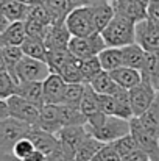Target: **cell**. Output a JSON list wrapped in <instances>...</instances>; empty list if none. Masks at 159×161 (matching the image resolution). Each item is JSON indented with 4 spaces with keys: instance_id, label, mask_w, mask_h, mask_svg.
I'll return each mask as SVG.
<instances>
[{
    "instance_id": "cell-14",
    "label": "cell",
    "mask_w": 159,
    "mask_h": 161,
    "mask_svg": "<svg viewBox=\"0 0 159 161\" xmlns=\"http://www.w3.org/2000/svg\"><path fill=\"white\" fill-rule=\"evenodd\" d=\"M27 138H30L31 142L34 144L36 150L42 152L45 157L52 155L53 152H56L61 147L59 146V139H58L56 135H52V133L39 128V127H31L28 135H27Z\"/></svg>"
},
{
    "instance_id": "cell-29",
    "label": "cell",
    "mask_w": 159,
    "mask_h": 161,
    "mask_svg": "<svg viewBox=\"0 0 159 161\" xmlns=\"http://www.w3.org/2000/svg\"><path fill=\"white\" fill-rule=\"evenodd\" d=\"M80 111L87 117L100 113V107H98V94L91 88L89 83H84V96H83V100L80 103Z\"/></svg>"
},
{
    "instance_id": "cell-54",
    "label": "cell",
    "mask_w": 159,
    "mask_h": 161,
    "mask_svg": "<svg viewBox=\"0 0 159 161\" xmlns=\"http://www.w3.org/2000/svg\"><path fill=\"white\" fill-rule=\"evenodd\" d=\"M140 2H144V3H148V2H150V0H140Z\"/></svg>"
},
{
    "instance_id": "cell-51",
    "label": "cell",
    "mask_w": 159,
    "mask_h": 161,
    "mask_svg": "<svg viewBox=\"0 0 159 161\" xmlns=\"http://www.w3.org/2000/svg\"><path fill=\"white\" fill-rule=\"evenodd\" d=\"M45 0H28V5H44Z\"/></svg>"
},
{
    "instance_id": "cell-20",
    "label": "cell",
    "mask_w": 159,
    "mask_h": 161,
    "mask_svg": "<svg viewBox=\"0 0 159 161\" xmlns=\"http://www.w3.org/2000/svg\"><path fill=\"white\" fill-rule=\"evenodd\" d=\"M30 5L19 0H0V13L9 22H25Z\"/></svg>"
},
{
    "instance_id": "cell-1",
    "label": "cell",
    "mask_w": 159,
    "mask_h": 161,
    "mask_svg": "<svg viewBox=\"0 0 159 161\" xmlns=\"http://www.w3.org/2000/svg\"><path fill=\"white\" fill-rule=\"evenodd\" d=\"M102 36H103L108 47L122 49L125 46L136 42V24L115 14L112 17V20L102 31Z\"/></svg>"
},
{
    "instance_id": "cell-32",
    "label": "cell",
    "mask_w": 159,
    "mask_h": 161,
    "mask_svg": "<svg viewBox=\"0 0 159 161\" xmlns=\"http://www.w3.org/2000/svg\"><path fill=\"white\" fill-rule=\"evenodd\" d=\"M59 114H61V120H62V125H64V127L86 125V122H87L86 116L80 111V108L59 105Z\"/></svg>"
},
{
    "instance_id": "cell-55",
    "label": "cell",
    "mask_w": 159,
    "mask_h": 161,
    "mask_svg": "<svg viewBox=\"0 0 159 161\" xmlns=\"http://www.w3.org/2000/svg\"><path fill=\"white\" fill-rule=\"evenodd\" d=\"M150 2H159V0H150ZM150 2H148V3H150Z\"/></svg>"
},
{
    "instance_id": "cell-19",
    "label": "cell",
    "mask_w": 159,
    "mask_h": 161,
    "mask_svg": "<svg viewBox=\"0 0 159 161\" xmlns=\"http://www.w3.org/2000/svg\"><path fill=\"white\" fill-rule=\"evenodd\" d=\"M16 96L38 105L42 107L45 105L44 102V85L42 81H27V83H17V91Z\"/></svg>"
},
{
    "instance_id": "cell-21",
    "label": "cell",
    "mask_w": 159,
    "mask_h": 161,
    "mask_svg": "<svg viewBox=\"0 0 159 161\" xmlns=\"http://www.w3.org/2000/svg\"><path fill=\"white\" fill-rule=\"evenodd\" d=\"M109 74H111V77L114 78V81H115L120 88H123V89H126V91L133 89L134 86H137V85L142 81V74H140L139 70L131 69V67H126V66H123V67H120V69H115L114 72H109Z\"/></svg>"
},
{
    "instance_id": "cell-17",
    "label": "cell",
    "mask_w": 159,
    "mask_h": 161,
    "mask_svg": "<svg viewBox=\"0 0 159 161\" xmlns=\"http://www.w3.org/2000/svg\"><path fill=\"white\" fill-rule=\"evenodd\" d=\"M36 127H39L52 135H58L59 130L64 127L62 120H61V114H59V105H50V103L42 105L39 122Z\"/></svg>"
},
{
    "instance_id": "cell-26",
    "label": "cell",
    "mask_w": 159,
    "mask_h": 161,
    "mask_svg": "<svg viewBox=\"0 0 159 161\" xmlns=\"http://www.w3.org/2000/svg\"><path fill=\"white\" fill-rule=\"evenodd\" d=\"M102 69L106 72H114L115 69L123 67V56H122V49L117 47H106L102 53L98 55Z\"/></svg>"
},
{
    "instance_id": "cell-46",
    "label": "cell",
    "mask_w": 159,
    "mask_h": 161,
    "mask_svg": "<svg viewBox=\"0 0 159 161\" xmlns=\"http://www.w3.org/2000/svg\"><path fill=\"white\" fill-rule=\"evenodd\" d=\"M94 3L92 0H67V5H69V9H75V8H83V6H87Z\"/></svg>"
},
{
    "instance_id": "cell-37",
    "label": "cell",
    "mask_w": 159,
    "mask_h": 161,
    "mask_svg": "<svg viewBox=\"0 0 159 161\" xmlns=\"http://www.w3.org/2000/svg\"><path fill=\"white\" fill-rule=\"evenodd\" d=\"M44 5L47 6V9L52 14L53 24L59 22V20H66V16L70 11L69 5H67V0H45Z\"/></svg>"
},
{
    "instance_id": "cell-7",
    "label": "cell",
    "mask_w": 159,
    "mask_h": 161,
    "mask_svg": "<svg viewBox=\"0 0 159 161\" xmlns=\"http://www.w3.org/2000/svg\"><path fill=\"white\" fill-rule=\"evenodd\" d=\"M66 25L67 30L70 31V35L73 38H86L91 36L95 31L94 24H92V16H91V9L89 5L83 6V8H75L70 9L69 14L66 16Z\"/></svg>"
},
{
    "instance_id": "cell-24",
    "label": "cell",
    "mask_w": 159,
    "mask_h": 161,
    "mask_svg": "<svg viewBox=\"0 0 159 161\" xmlns=\"http://www.w3.org/2000/svg\"><path fill=\"white\" fill-rule=\"evenodd\" d=\"M122 56H123V66L136 69V70H142L144 63H145V56L147 52L139 46V44H130L122 47Z\"/></svg>"
},
{
    "instance_id": "cell-11",
    "label": "cell",
    "mask_w": 159,
    "mask_h": 161,
    "mask_svg": "<svg viewBox=\"0 0 159 161\" xmlns=\"http://www.w3.org/2000/svg\"><path fill=\"white\" fill-rule=\"evenodd\" d=\"M136 44H139L147 53L159 55V25L150 19H144L136 24Z\"/></svg>"
},
{
    "instance_id": "cell-50",
    "label": "cell",
    "mask_w": 159,
    "mask_h": 161,
    "mask_svg": "<svg viewBox=\"0 0 159 161\" xmlns=\"http://www.w3.org/2000/svg\"><path fill=\"white\" fill-rule=\"evenodd\" d=\"M5 70H6V64H5L3 52H2V47H0V72H5Z\"/></svg>"
},
{
    "instance_id": "cell-33",
    "label": "cell",
    "mask_w": 159,
    "mask_h": 161,
    "mask_svg": "<svg viewBox=\"0 0 159 161\" xmlns=\"http://www.w3.org/2000/svg\"><path fill=\"white\" fill-rule=\"evenodd\" d=\"M58 75L62 77V80L67 83V85H73V83H86L84 81V77H83V72L80 69V63L78 59L75 58L73 61H70L69 64H66L59 72Z\"/></svg>"
},
{
    "instance_id": "cell-5",
    "label": "cell",
    "mask_w": 159,
    "mask_h": 161,
    "mask_svg": "<svg viewBox=\"0 0 159 161\" xmlns=\"http://www.w3.org/2000/svg\"><path fill=\"white\" fill-rule=\"evenodd\" d=\"M52 74L49 64L41 59H34L30 56H24L14 70V80L17 83L27 81H44Z\"/></svg>"
},
{
    "instance_id": "cell-3",
    "label": "cell",
    "mask_w": 159,
    "mask_h": 161,
    "mask_svg": "<svg viewBox=\"0 0 159 161\" xmlns=\"http://www.w3.org/2000/svg\"><path fill=\"white\" fill-rule=\"evenodd\" d=\"M87 131H89L91 136H94L100 142L111 144V142H114V141L130 135L131 128H130V120L120 119V117H114V116H106L105 122L100 127L87 128Z\"/></svg>"
},
{
    "instance_id": "cell-56",
    "label": "cell",
    "mask_w": 159,
    "mask_h": 161,
    "mask_svg": "<svg viewBox=\"0 0 159 161\" xmlns=\"http://www.w3.org/2000/svg\"><path fill=\"white\" fill-rule=\"evenodd\" d=\"M111 2H115V0H111Z\"/></svg>"
},
{
    "instance_id": "cell-38",
    "label": "cell",
    "mask_w": 159,
    "mask_h": 161,
    "mask_svg": "<svg viewBox=\"0 0 159 161\" xmlns=\"http://www.w3.org/2000/svg\"><path fill=\"white\" fill-rule=\"evenodd\" d=\"M111 144L114 146V149L117 150V153L122 157V160L125 157H128L130 153H133L134 150L139 149V146H137V142H136V139L133 138L131 133L126 135V136H123V138H120V139H117V141H114V142H111Z\"/></svg>"
},
{
    "instance_id": "cell-6",
    "label": "cell",
    "mask_w": 159,
    "mask_h": 161,
    "mask_svg": "<svg viewBox=\"0 0 159 161\" xmlns=\"http://www.w3.org/2000/svg\"><path fill=\"white\" fill-rule=\"evenodd\" d=\"M106 42L102 33H94L86 38H73L69 42V50L77 59H86L92 56H98L105 50Z\"/></svg>"
},
{
    "instance_id": "cell-23",
    "label": "cell",
    "mask_w": 159,
    "mask_h": 161,
    "mask_svg": "<svg viewBox=\"0 0 159 161\" xmlns=\"http://www.w3.org/2000/svg\"><path fill=\"white\" fill-rule=\"evenodd\" d=\"M91 88L97 92V94H103V96H115L122 88L114 81V78L111 77L109 72L102 70L100 74H97L91 81H89Z\"/></svg>"
},
{
    "instance_id": "cell-45",
    "label": "cell",
    "mask_w": 159,
    "mask_h": 161,
    "mask_svg": "<svg viewBox=\"0 0 159 161\" xmlns=\"http://www.w3.org/2000/svg\"><path fill=\"white\" fill-rule=\"evenodd\" d=\"M47 161H73L69 155H66L62 150H61V147L56 150V152H53L52 155H49L47 157Z\"/></svg>"
},
{
    "instance_id": "cell-44",
    "label": "cell",
    "mask_w": 159,
    "mask_h": 161,
    "mask_svg": "<svg viewBox=\"0 0 159 161\" xmlns=\"http://www.w3.org/2000/svg\"><path fill=\"white\" fill-rule=\"evenodd\" d=\"M122 161H151V160H150V157H148L144 150L137 149V150H134L133 153H130L128 157H125Z\"/></svg>"
},
{
    "instance_id": "cell-49",
    "label": "cell",
    "mask_w": 159,
    "mask_h": 161,
    "mask_svg": "<svg viewBox=\"0 0 159 161\" xmlns=\"http://www.w3.org/2000/svg\"><path fill=\"white\" fill-rule=\"evenodd\" d=\"M9 24H11V22H9V20H8V19H6V17L0 13V35H2V33H3L8 27H9Z\"/></svg>"
},
{
    "instance_id": "cell-39",
    "label": "cell",
    "mask_w": 159,
    "mask_h": 161,
    "mask_svg": "<svg viewBox=\"0 0 159 161\" xmlns=\"http://www.w3.org/2000/svg\"><path fill=\"white\" fill-rule=\"evenodd\" d=\"M49 28H50V25H47V24H42V22H38V20H33V19L25 20V31H27L28 38L44 41L47 33H49Z\"/></svg>"
},
{
    "instance_id": "cell-2",
    "label": "cell",
    "mask_w": 159,
    "mask_h": 161,
    "mask_svg": "<svg viewBox=\"0 0 159 161\" xmlns=\"http://www.w3.org/2000/svg\"><path fill=\"white\" fill-rule=\"evenodd\" d=\"M30 128H31V125H27L13 117L0 120V160L13 155L14 144L20 138L27 136Z\"/></svg>"
},
{
    "instance_id": "cell-36",
    "label": "cell",
    "mask_w": 159,
    "mask_h": 161,
    "mask_svg": "<svg viewBox=\"0 0 159 161\" xmlns=\"http://www.w3.org/2000/svg\"><path fill=\"white\" fill-rule=\"evenodd\" d=\"M16 91H17V81L13 78V75L8 70L0 72V99L8 100L9 97L16 96Z\"/></svg>"
},
{
    "instance_id": "cell-47",
    "label": "cell",
    "mask_w": 159,
    "mask_h": 161,
    "mask_svg": "<svg viewBox=\"0 0 159 161\" xmlns=\"http://www.w3.org/2000/svg\"><path fill=\"white\" fill-rule=\"evenodd\" d=\"M9 117V108H8V103L6 100L0 99V120H5Z\"/></svg>"
},
{
    "instance_id": "cell-48",
    "label": "cell",
    "mask_w": 159,
    "mask_h": 161,
    "mask_svg": "<svg viewBox=\"0 0 159 161\" xmlns=\"http://www.w3.org/2000/svg\"><path fill=\"white\" fill-rule=\"evenodd\" d=\"M24 161H47V157L42 153V152H39V150H34L30 157H27Z\"/></svg>"
},
{
    "instance_id": "cell-41",
    "label": "cell",
    "mask_w": 159,
    "mask_h": 161,
    "mask_svg": "<svg viewBox=\"0 0 159 161\" xmlns=\"http://www.w3.org/2000/svg\"><path fill=\"white\" fill-rule=\"evenodd\" d=\"M27 19H33V20L47 24V25H52L53 24V17L45 5H30ZM27 19H25V20H27Z\"/></svg>"
},
{
    "instance_id": "cell-27",
    "label": "cell",
    "mask_w": 159,
    "mask_h": 161,
    "mask_svg": "<svg viewBox=\"0 0 159 161\" xmlns=\"http://www.w3.org/2000/svg\"><path fill=\"white\" fill-rule=\"evenodd\" d=\"M22 52L25 56H30V58H34V59H41V61H45L47 63V55L49 50L45 47V42L41 41V39H34V38H25V41L22 42L20 46Z\"/></svg>"
},
{
    "instance_id": "cell-25",
    "label": "cell",
    "mask_w": 159,
    "mask_h": 161,
    "mask_svg": "<svg viewBox=\"0 0 159 161\" xmlns=\"http://www.w3.org/2000/svg\"><path fill=\"white\" fill-rule=\"evenodd\" d=\"M137 120H139V124L142 125L144 130H147L148 133H151V135L159 138V94L156 97V100H155V103L144 114L137 116Z\"/></svg>"
},
{
    "instance_id": "cell-52",
    "label": "cell",
    "mask_w": 159,
    "mask_h": 161,
    "mask_svg": "<svg viewBox=\"0 0 159 161\" xmlns=\"http://www.w3.org/2000/svg\"><path fill=\"white\" fill-rule=\"evenodd\" d=\"M0 161H19L17 158H14L13 155H9V157H5V158H2Z\"/></svg>"
},
{
    "instance_id": "cell-12",
    "label": "cell",
    "mask_w": 159,
    "mask_h": 161,
    "mask_svg": "<svg viewBox=\"0 0 159 161\" xmlns=\"http://www.w3.org/2000/svg\"><path fill=\"white\" fill-rule=\"evenodd\" d=\"M130 128H131V135L136 139L137 146L140 150H144L151 161H159V138L148 133L147 130L142 128V125L139 124L137 117L130 119Z\"/></svg>"
},
{
    "instance_id": "cell-28",
    "label": "cell",
    "mask_w": 159,
    "mask_h": 161,
    "mask_svg": "<svg viewBox=\"0 0 159 161\" xmlns=\"http://www.w3.org/2000/svg\"><path fill=\"white\" fill-rule=\"evenodd\" d=\"M103 146H105L103 142H100L98 139H95L94 136L89 135V138H87V139L80 146V149L75 152L73 161H92Z\"/></svg>"
},
{
    "instance_id": "cell-15",
    "label": "cell",
    "mask_w": 159,
    "mask_h": 161,
    "mask_svg": "<svg viewBox=\"0 0 159 161\" xmlns=\"http://www.w3.org/2000/svg\"><path fill=\"white\" fill-rule=\"evenodd\" d=\"M91 16H92V24L97 33H102L106 28V25L112 20L115 16L114 5L111 0H95L94 3L89 5Z\"/></svg>"
},
{
    "instance_id": "cell-42",
    "label": "cell",
    "mask_w": 159,
    "mask_h": 161,
    "mask_svg": "<svg viewBox=\"0 0 159 161\" xmlns=\"http://www.w3.org/2000/svg\"><path fill=\"white\" fill-rule=\"evenodd\" d=\"M92 161H122V157L117 153L112 144H105Z\"/></svg>"
},
{
    "instance_id": "cell-13",
    "label": "cell",
    "mask_w": 159,
    "mask_h": 161,
    "mask_svg": "<svg viewBox=\"0 0 159 161\" xmlns=\"http://www.w3.org/2000/svg\"><path fill=\"white\" fill-rule=\"evenodd\" d=\"M115 14L137 24L144 19H147V6L148 3H144L140 0H115L112 2Z\"/></svg>"
},
{
    "instance_id": "cell-57",
    "label": "cell",
    "mask_w": 159,
    "mask_h": 161,
    "mask_svg": "<svg viewBox=\"0 0 159 161\" xmlns=\"http://www.w3.org/2000/svg\"><path fill=\"white\" fill-rule=\"evenodd\" d=\"M158 94H159V92H158Z\"/></svg>"
},
{
    "instance_id": "cell-22",
    "label": "cell",
    "mask_w": 159,
    "mask_h": 161,
    "mask_svg": "<svg viewBox=\"0 0 159 161\" xmlns=\"http://www.w3.org/2000/svg\"><path fill=\"white\" fill-rule=\"evenodd\" d=\"M25 38H27L25 22H11L9 27L0 35V47H6V46L20 47Z\"/></svg>"
},
{
    "instance_id": "cell-16",
    "label": "cell",
    "mask_w": 159,
    "mask_h": 161,
    "mask_svg": "<svg viewBox=\"0 0 159 161\" xmlns=\"http://www.w3.org/2000/svg\"><path fill=\"white\" fill-rule=\"evenodd\" d=\"M70 39H72V35L67 30L66 22L59 20L50 25L44 42H45L47 50H56V49H69Z\"/></svg>"
},
{
    "instance_id": "cell-4",
    "label": "cell",
    "mask_w": 159,
    "mask_h": 161,
    "mask_svg": "<svg viewBox=\"0 0 159 161\" xmlns=\"http://www.w3.org/2000/svg\"><path fill=\"white\" fill-rule=\"evenodd\" d=\"M98 107L100 111L106 116H114L120 119H133V109L130 105V91L120 89L115 96H103L98 94Z\"/></svg>"
},
{
    "instance_id": "cell-30",
    "label": "cell",
    "mask_w": 159,
    "mask_h": 161,
    "mask_svg": "<svg viewBox=\"0 0 159 161\" xmlns=\"http://www.w3.org/2000/svg\"><path fill=\"white\" fill-rule=\"evenodd\" d=\"M75 56L70 53L69 49H56V50H49L47 55V64L52 70V74H58L66 64L73 61Z\"/></svg>"
},
{
    "instance_id": "cell-18",
    "label": "cell",
    "mask_w": 159,
    "mask_h": 161,
    "mask_svg": "<svg viewBox=\"0 0 159 161\" xmlns=\"http://www.w3.org/2000/svg\"><path fill=\"white\" fill-rule=\"evenodd\" d=\"M44 102L50 105H61L64 89H66V81L62 80L61 75L58 74H50L44 81Z\"/></svg>"
},
{
    "instance_id": "cell-53",
    "label": "cell",
    "mask_w": 159,
    "mask_h": 161,
    "mask_svg": "<svg viewBox=\"0 0 159 161\" xmlns=\"http://www.w3.org/2000/svg\"><path fill=\"white\" fill-rule=\"evenodd\" d=\"M19 2H24V3H27V5H28V0H19Z\"/></svg>"
},
{
    "instance_id": "cell-34",
    "label": "cell",
    "mask_w": 159,
    "mask_h": 161,
    "mask_svg": "<svg viewBox=\"0 0 159 161\" xmlns=\"http://www.w3.org/2000/svg\"><path fill=\"white\" fill-rule=\"evenodd\" d=\"M2 52H3V58H5V64H6V70L13 75L14 78V70L17 67V64L20 63V59L25 56L22 49L17 47V46H6V47H2Z\"/></svg>"
},
{
    "instance_id": "cell-9",
    "label": "cell",
    "mask_w": 159,
    "mask_h": 161,
    "mask_svg": "<svg viewBox=\"0 0 159 161\" xmlns=\"http://www.w3.org/2000/svg\"><path fill=\"white\" fill-rule=\"evenodd\" d=\"M156 97H158V91L151 86V83L148 80L142 78V81L137 86L130 89V105L133 109V114L136 117L144 114L155 103Z\"/></svg>"
},
{
    "instance_id": "cell-10",
    "label": "cell",
    "mask_w": 159,
    "mask_h": 161,
    "mask_svg": "<svg viewBox=\"0 0 159 161\" xmlns=\"http://www.w3.org/2000/svg\"><path fill=\"white\" fill-rule=\"evenodd\" d=\"M56 136L59 139L61 150L73 160L75 152L89 138V131L86 125H73V127H62Z\"/></svg>"
},
{
    "instance_id": "cell-8",
    "label": "cell",
    "mask_w": 159,
    "mask_h": 161,
    "mask_svg": "<svg viewBox=\"0 0 159 161\" xmlns=\"http://www.w3.org/2000/svg\"><path fill=\"white\" fill-rule=\"evenodd\" d=\"M8 108H9V117L20 120L27 125L36 127L39 122V116H41V107L19 97V96H13L6 100Z\"/></svg>"
},
{
    "instance_id": "cell-35",
    "label": "cell",
    "mask_w": 159,
    "mask_h": 161,
    "mask_svg": "<svg viewBox=\"0 0 159 161\" xmlns=\"http://www.w3.org/2000/svg\"><path fill=\"white\" fill-rule=\"evenodd\" d=\"M78 63H80V69L83 72V77H84L86 83H89L97 74H100L103 70L98 56H92V58H86V59H78Z\"/></svg>"
},
{
    "instance_id": "cell-43",
    "label": "cell",
    "mask_w": 159,
    "mask_h": 161,
    "mask_svg": "<svg viewBox=\"0 0 159 161\" xmlns=\"http://www.w3.org/2000/svg\"><path fill=\"white\" fill-rule=\"evenodd\" d=\"M147 19L159 25V2H150L147 6Z\"/></svg>"
},
{
    "instance_id": "cell-31",
    "label": "cell",
    "mask_w": 159,
    "mask_h": 161,
    "mask_svg": "<svg viewBox=\"0 0 159 161\" xmlns=\"http://www.w3.org/2000/svg\"><path fill=\"white\" fill-rule=\"evenodd\" d=\"M83 96H84V83L66 85L61 105L72 107V108H80V103L83 100Z\"/></svg>"
},
{
    "instance_id": "cell-40",
    "label": "cell",
    "mask_w": 159,
    "mask_h": 161,
    "mask_svg": "<svg viewBox=\"0 0 159 161\" xmlns=\"http://www.w3.org/2000/svg\"><path fill=\"white\" fill-rule=\"evenodd\" d=\"M34 150H36V147L31 142V139L27 138V136H24V138H20L14 144V147H13V157L17 158L19 161H24L27 157H30Z\"/></svg>"
}]
</instances>
